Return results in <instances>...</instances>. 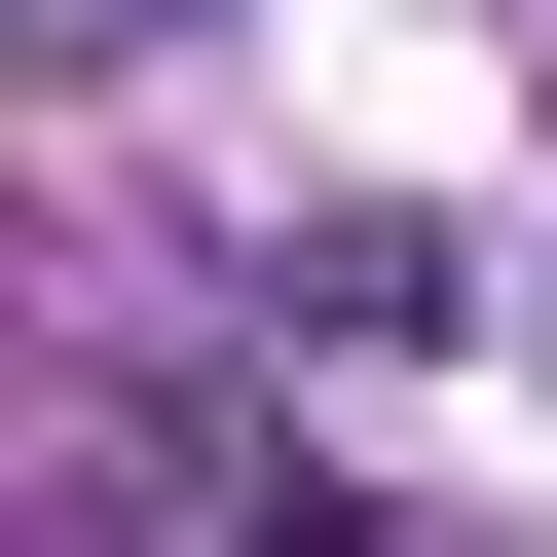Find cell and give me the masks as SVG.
<instances>
[{
    "label": "cell",
    "mask_w": 557,
    "mask_h": 557,
    "mask_svg": "<svg viewBox=\"0 0 557 557\" xmlns=\"http://www.w3.org/2000/svg\"><path fill=\"white\" fill-rule=\"evenodd\" d=\"M75 38H186V0H75Z\"/></svg>",
    "instance_id": "cell-2"
},
{
    "label": "cell",
    "mask_w": 557,
    "mask_h": 557,
    "mask_svg": "<svg viewBox=\"0 0 557 557\" xmlns=\"http://www.w3.org/2000/svg\"><path fill=\"white\" fill-rule=\"evenodd\" d=\"M260 557H372V520H335V483H260Z\"/></svg>",
    "instance_id": "cell-1"
}]
</instances>
